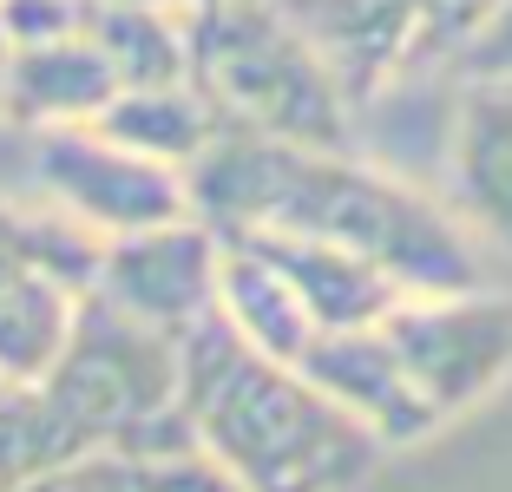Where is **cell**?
Listing matches in <instances>:
<instances>
[{
    "label": "cell",
    "mask_w": 512,
    "mask_h": 492,
    "mask_svg": "<svg viewBox=\"0 0 512 492\" xmlns=\"http://www.w3.org/2000/svg\"><path fill=\"white\" fill-rule=\"evenodd\" d=\"M191 191L230 230H283V237L368 256L414 296H460L473 276L460 230L434 204L316 145H283V138L224 125L211 151L191 164Z\"/></svg>",
    "instance_id": "obj_1"
},
{
    "label": "cell",
    "mask_w": 512,
    "mask_h": 492,
    "mask_svg": "<svg viewBox=\"0 0 512 492\" xmlns=\"http://www.w3.org/2000/svg\"><path fill=\"white\" fill-rule=\"evenodd\" d=\"M178 407L197 447L237 473L243 492H348L381 460V433L322 394L296 361L243 342L224 309L178 342Z\"/></svg>",
    "instance_id": "obj_2"
},
{
    "label": "cell",
    "mask_w": 512,
    "mask_h": 492,
    "mask_svg": "<svg viewBox=\"0 0 512 492\" xmlns=\"http://www.w3.org/2000/svg\"><path fill=\"white\" fill-rule=\"evenodd\" d=\"M191 79L224 125L316 151L342 138V99L316 40L256 0H211L191 14Z\"/></svg>",
    "instance_id": "obj_3"
},
{
    "label": "cell",
    "mask_w": 512,
    "mask_h": 492,
    "mask_svg": "<svg viewBox=\"0 0 512 492\" xmlns=\"http://www.w3.org/2000/svg\"><path fill=\"white\" fill-rule=\"evenodd\" d=\"M106 237L86 224L0 204V381H40L73 335L79 296L99 283Z\"/></svg>",
    "instance_id": "obj_4"
},
{
    "label": "cell",
    "mask_w": 512,
    "mask_h": 492,
    "mask_svg": "<svg viewBox=\"0 0 512 492\" xmlns=\"http://www.w3.org/2000/svg\"><path fill=\"white\" fill-rule=\"evenodd\" d=\"M375 328L427 427L473 407L512 368V302L499 296H407Z\"/></svg>",
    "instance_id": "obj_5"
},
{
    "label": "cell",
    "mask_w": 512,
    "mask_h": 492,
    "mask_svg": "<svg viewBox=\"0 0 512 492\" xmlns=\"http://www.w3.org/2000/svg\"><path fill=\"white\" fill-rule=\"evenodd\" d=\"M40 178L53 184V197L86 230H106V243L158 230V224H178L184 204H191L184 178L171 164L106 138L99 125H53L46 145H40Z\"/></svg>",
    "instance_id": "obj_6"
},
{
    "label": "cell",
    "mask_w": 512,
    "mask_h": 492,
    "mask_svg": "<svg viewBox=\"0 0 512 492\" xmlns=\"http://www.w3.org/2000/svg\"><path fill=\"white\" fill-rule=\"evenodd\" d=\"M217 256H224V243L178 217V224L138 230V237H112L106 256H99V283L92 289H106L138 322L165 328V335L184 342L217 309Z\"/></svg>",
    "instance_id": "obj_7"
},
{
    "label": "cell",
    "mask_w": 512,
    "mask_h": 492,
    "mask_svg": "<svg viewBox=\"0 0 512 492\" xmlns=\"http://www.w3.org/2000/svg\"><path fill=\"white\" fill-rule=\"evenodd\" d=\"M112 99H119V79H112L106 53L86 33L46 40V46H14V66H7V119L92 125Z\"/></svg>",
    "instance_id": "obj_8"
},
{
    "label": "cell",
    "mask_w": 512,
    "mask_h": 492,
    "mask_svg": "<svg viewBox=\"0 0 512 492\" xmlns=\"http://www.w3.org/2000/svg\"><path fill=\"white\" fill-rule=\"evenodd\" d=\"M453 164H460V191L486 217V230L512 243V92L486 86L467 99Z\"/></svg>",
    "instance_id": "obj_9"
},
{
    "label": "cell",
    "mask_w": 512,
    "mask_h": 492,
    "mask_svg": "<svg viewBox=\"0 0 512 492\" xmlns=\"http://www.w3.org/2000/svg\"><path fill=\"white\" fill-rule=\"evenodd\" d=\"M132 492H243V486L197 440H171V447H151L132 460Z\"/></svg>",
    "instance_id": "obj_10"
},
{
    "label": "cell",
    "mask_w": 512,
    "mask_h": 492,
    "mask_svg": "<svg viewBox=\"0 0 512 492\" xmlns=\"http://www.w3.org/2000/svg\"><path fill=\"white\" fill-rule=\"evenodd\" d=\"M14 492H132V460L125 453H79V460H60V466H46V473H33Z\"/></svg>",
    "instance_id": "obj_11"
},
{
    "label": "cell",
    "mask_w": 512,
    "mask_h": 492,
    "mask_svg": "<svg viewBox=\"0 0 512 492\" xmlns=\"http://www.w3.org/2000/svg\"><path fill=\"white\" fill-rule=\"evenodd\" d=\"M7 66H14V40L0 33V112H7Z\"/></svg>",
    "instance_id": "obj_12"
},
{
    "label": "cell",
    "mask_w": 512,
    "mask_h": 492,
    "mask_svg": "<svg viewBox=\"0 0 512 492\" xmlns=\"http://www.w3.org/2000/svg\"><path fill=\"white\" fill-rule=\"evenodd\" d=\"M197 7H211V0H197Z\"/></svg>",
    "instance_id": "obj_13"
}]
</instances>
